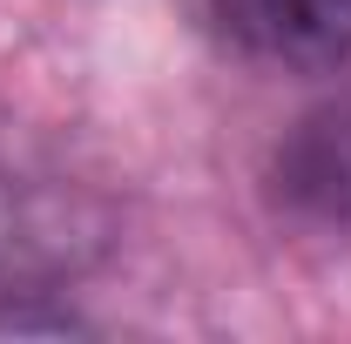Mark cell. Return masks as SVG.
Segmentation results:
<instances>
[{
    "label": "cell",
    "instance_id": "obj_1",
    "mask_svg": "<svg viewBox=\"0 0 351 344\" xmlns=\"http://www.w3.org/2000/svg\"><path fill=\"white\" fill-rule=\"evenodd\" d=\"M108 236L115 216L95 189L0 156V310L68 291L82 270H95Z\"/></svg>",
    "mask_w": 351,
    "mask_h": 344
},
{
    "label": "cell",
    "instance_id": "obj_2",
    "mask_svg": "<svg viewBox=\"0 0 351 344\" xmlns=\"http://www.w3.org/2000/svg\"><path fill=\"white\" fill-rule=\"evenodd\" d=\"M217 21L291 68H338L351 54V0H217Z\"/></svg>",
    "mask_w": 351,
    "mask_h": 344
},
{
    "label": "cell",
    "instance_id": "obj_3",
    "mask_svg": "<svg viewBox=\"0 0 351 344\" xmlns=\"http://www.w3.org/2000/svg\"><path fill=\"white\" fill-rule=\"evenodd\" d=\"M277 196L304 216L345 223L351 216V101L304 115L277 149Z\"/></svg>",
    "mask_w": 351,
    "mask_h": 344
}]
</instances>
